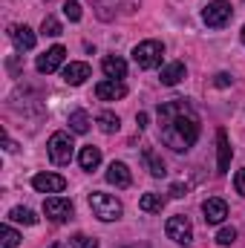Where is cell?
<instances>
[{"instance_id": "obj_28", "label": "cell", "mask_w": 245, "mask_h": 248, "mask_svg": "<svg viewBox=\"0 0 245 248\" xmlns=\"http://www.w3.org/2000/svg\"><path fill=\"white\" fill-rule=\"evenodd\" d=\"M69 243H72V248H98V240H92L87 234H75Z\"/></svg>"}, {"instance_id": "obj_34", "label": "cell", "mask_w": 245, "mask_h": 248, "mask_svg": "<svg viewBox=\"0 0 245 248\" xmlns=\"http://www.w3.org/2000/svg\"><path fill=\"white\" fill-rule=\"evenodd\" d=\"M240 35H243V44H245V26H243V32H240Z\"/></svg>"}, {"instance_id": "obj_30", "label": "cell", "mask_w": 245, "mask_h": 248, "mask_svg": "<svg viewBox=\"0 0 245 248\" xmlns=\"http://www.w3.org/2000/svg\"><path fill=\"white\" fill-rule=\"evenodd\" d=\"M184 193H187V185H182V182H176V185H170V196H173V199H182Z\"/></svg>"}, {"instance_id": "obj_27", "label": "cell", "mask_w": 245, "mask_h": 248, "mask_svg": "<svg viewBox=\"0 0 245 248\" xmlns=\"http://www.w3.org/2000/svg\"><path fill=\"white\" fill-rule=\"evenodd\" d=\"M216 243H219V246H231V243H237V228H231V225L219 228V234H216Z\"/></svg>"}, {"instance_id": "obj_14", "label": "cell", "mask_w": 245, "mask_h": 248, "mask_svg": "<svg viewBox=\"0 0 245 248\" xmlns=\"http://www.w3.org/2000/svg\"><path fill=\"white\" fill-rule=\"evenodd\" d=\"M107 182L116 185V187H130L133 185V173L127 170L124 162H110V168H107Z\"/></svg>"}, {"instance_id": "obj_15", "label": "cell", "mask_w": 245, "mask_h": 248, "mask_svg": "<svg viewBox=\"0 0 245 248\" xmlns=\"http://www.w3.org/2000/svg\"><path fill=\"white\" fill-rule=\"evenodd\" d=\"M9 35H12V41H15L17 49H35V44H38V38H35V32L29 26H12Z\"/></svg>"}, {"instance_id": "obj_10", "label": "cell", "mask_w": 245, "mask_h": 248, "mask_svg": "<svg viewBox=\"0 0 245 248\" xmlns=\"http://www.w3.org/2000/svg\"><path fill=\"white\" fill-rule=\"evenodd\" d=\"M202 214H205V222H208V225H219V222L228 217V205H225V199L211 196V199L202 202Z\"/></svg>"}, {"instance_id": "obj_26", "label": "cell", "mask_w": 245, "mask_h": 248, "mask_svg": "<svg viewBox=\"0 0 245 248\" xmlns=\"http://www.w3.org/2000/svg\"><path fill=\"white\" fill-rule=\"evenodd\" d=\"M63 15H66L72 23H78V20H81V3H78V0H66V3H63Z\"/></svg>"}, {"instance_id": "obj_20", "label": "cell", "mask_w": 245, "mask_h": 248, "mask_svg": "<svg viewBox=\"0 0 245 248\" xmlns=\"http://www.w3.org/2000/svg\"><path fill=\"white\" fill-rule=\"evenodd\" d=\"M90 127H92V119H90L87 110H75V113H69V130H72V133H87Z\"/></svg>"}, {"instance_id": "obj_18", "label": "cell", "mask_w": 245, "mask_h": 248, "mask_svg": "<svg viewBox=\"0 0 245 248\" xmlns=\"http://www.w3.org/2000/svg\"><path fill=\"white\" fill-rule=\"evenodd\" d=\"M78 165H81V170H95V168L101 165V147H92V144L81 147V153H78Z\"/></svg>"}, {"instance_id": "obj_1", "label": "cell", "mask_w": 245, "mask_h": 248, "mask_svg": "<svg viewBox=\"0 0 245 248\" xmlns=\"http://www.w3.org/2000/svg\"><path fill=\"white\" fill-rule=\"evenodd\" d=\"M159 136L176 153L190 150L196 144V139H199V116H196V110L184 98H173V101L159 104Z\"/></svg>"}, {"instance_id": "obj_7", "label": "cell", "mask_w": 245, "mask_h": 248, "mask_svg": "<svg viewBox=\"0 0 245 248\" xmlns=\"http://www.w3.org/2000/svg\"><path fill=\"white\" fill-rule=\"evenodd\" d=\"M72 202L69 199H63V196H49V199H44V214L52 219V222H66L69 217H72Z\"/></svg>"}, {"instance_id": "obj_11", "label": "cell", "mask_w": 245, "mask_h": 248, "mask_svg": "<svg viewBox=\"0 0 245 248\" xmlns=\"http://www.w3.org/2000/svg\"><path fill=\"white\" fill-rule=\"evenodd\" d=\"M231 156H234V150H231L228 133L219 130V133H216V173H228V168H231Z\"/></svg>"}, {"instance_id": "obj_12", "label": "cell", "mask_w": 245, "mask_h": 248, "mask_svg": "<svg viewBox=\"0 0 245 248\" xmlns=\"http://www.w3.org/2000/svg\"><path fill=\"white\" fill-rule=\"evenodd\" d=\"M124 95H127V87H124L122 81L107 78V81L95 84V98H98V101H119Z\"/></svg>"}, {"instance_id": "obj_32", "label": "cell", "mask_w": 245, "mask_h": 248, "mask_svg": "<svg viewBox=\"0 0 245 248\" xmlns=\"http://www.w3.org/2000/svg\"><path fill=\"white\" fill-rule=\"evenodd\" d=\"M136 124H138V130H144L147 127V113H138L136 116Z\"/></svg>"}, {"instance_id": "obj_24", "label": "cell", "mask_w": 245, "mask_h": 248, "mask_svg": "<svg viewBox=\"0 0 245 248\" xmlns=\"http://www.w3.org/2000/svg\"><path fill=\"white\" fill-rule=\"evenodd\" d=\"M17 243H20V234L12 225H3L0 228V248H17Z\"/></svg>"}, {"instance_id": "obj_23", "label": "cell", "mask_w": 245, "mask_h": 248, "mask_svg": "<svg viewBox=\"0 0 245 248\" xmlns=\"http://www.w3.org/2000/svg\"><path fill=\"white\" fill-rule=\"evenodd\" d=\"M95 122H98V127H101V133H116V130H119V116H116V113H110V110H104V113H98V119H95Z\"/></svg>"}, {"instance_id": "obj_3", "label": "cell", "mask_w": 245, "mask_h": 248, "mask_svg": "<svg viewBox=\"0 0 245 248\" xmlns=\"http://www.w3.org/2000/svg\"><path fill=\"white\" fill-rule=\"evenodd\" d=\"M162 55H165V46L159 41H141L133 49V61L138 69H156L162 63Z\"/></svg>"}, {"instance_id": "obj_19", "label": "cell", "mask_w": 245, "mask_h": 248, "mask_svg": "<svg viewBox=\"0 0 245 248\" xmlns=\"http://www.w3.org/2000/svg\"><path fill=\"white\" fill-rule=\"evenodd\" d=\"M165 205H168V199H165L162 193H144V196L138 199V208H141L144 214H162Z\"/></svg>"}, {"instance_id": "obj_8", "label": "cell", "mask_w": 245, "mask_h": 248, "mask_svg": "<svg viewBox=\"0 0 245 248\" xmlns=\"http://www.w3.org/2000/svg\"><path fill=\"white\" fill-rule=\"evenodd\" d=\"M63 58H66V49H63L61 44H58V46L46 49L44 55H38L35 66H38V72H41V75H49V72H55V69H58V66L63 63Z\"/></svg>"}, {"instance_id": "obj_5", "label": "cell", "mask_w": 245, "mask_h": 248, "mask_svg": "<svg viewBox=\"0 0 245 248\" xmlns=\"http://www.w3.org/2000/svg\"><path fill=\"white\" fill-rule=\"evenodd\" d=\"M231 15H234V9H231L228 0H211V3L202 9V20H205L211 29H222V26L231 20Z\"/></svg>"}, {"instance_id": "obj_2", "label": "cell", "mask_w": 245, "mask_h": 248, "mask_svg": "<svg viewBox=\"0 0 245 248\" xmlns=\"http://www.w3.org/2000/svg\"><path fill=\"white\" fill-rule=\"evenodd\" d=\"M90 208L101 222H113V219L122 217V202L116 196H110V193H101V190L90 193Z\"/></svg>"}, {"instance_id": "obj_17", "label": "cell", "mask_w": 245, "mask_h": 248, "mask_svg": "<svg viewBox=\"0 0 245 248\" xmlns=\"http://www.w3.org/2000/svg\"><path fill=\"white\" fill-rule=\"evenodd\" d=\"M101 69H104V75L113 78V81H122L124 75H127V63H124V58H119V55H107V58L101 61Z\"/></svg>"}, {"instance_id": "obj_16", "label": "cell", "mask_w": 245, "mask_h": 248, "mask_svg": "<svg viewBox=\"0 0 245 248\" xmlns=\"http://www.w3.org/2000/svg\"><path fill=\"white\" fill-rule=\"evenodd\" d=\"M184 72H187V69H184V63L182 61H173V63H168V66L159 72V81H162L165 87H176V84L184 78Z\"/></svg>"}, {"instance_id": "obj_25", "label": "cell", "mask_w": 245, "mask_h": 248, "mask_svg": "<svg viewBox=\"0 0 245 248\" xmlns=\"http://www.w3.org/2000/svg\"><path fill=\"white\" fill-rule=\"evenodd\" d=\"M61 32H63V26L58 23V17L46 15V17H44V23H41V35H46V38H58Z\"/></svg>"}, {"instance_id": "obj_31", "label": "cell", "mask_w": 245, "mask_h": 248, "mask_svg": "<svg viewBox=\"0 0 245 248\" xmlns=\"http://www.w3.org/2000/svg\"><path fill=\"white\" fill-rule=\"evenodd\" d=\"M214 84H216V87H231V75H228V72H219V75L214 78Z\"/></svg>"}, {"instance_id": "obj_13", "label": "cell", "mask_w": 245, "mask_h": 248, "mask_svg": "<svg viewBox=\"0 0 245 248\" xmlns=\"http://www.w3.org/2000/svg\"><path fill=\"white\" fill-rule=\"evenodd\" d=\"M90 78V63L84 61H72L63 66V81L69 84V87H78V84H84Z\"/></svg>"}, {"instance_id": "obj_33", "label": "cell", "mask_w": 245, "mask_h": 248, "mask_svg": "<svg viewBox=\"0 0 245 248\" xmlns=\"http://www.w3.org/2000/svg\"><path fill=\"white\" fill-rule=\"evenodd\" d=\"M6 150H9V153H15V150H17V144H15L12 139H6Z\"/></svg>"}, {"instance_id": "obj_4", "label": "cell", "mask_w": 245, "mask_h": 248, "mask_svg": "<svg viewBox=\"0 0 245 248\" xmlns=\"http://www.w3.org/2000/svg\"><path fill=\"white\" fill-rule=\"evenodd\" d=\"M72 136L69 133H52L49 136V144H46V153H49V159H52V165H69V159H72Z\"/></svg>"}, {"instance_id": "obj_29", "label": "cell", "mask_w": 245, "mask_h": 248, "mask_svg": "<svg viewBox=\"0 0 245 248\" xmlns=\"http://www.w3.org/2000/svg\"><path fill=\"white\" fill-rule=\"evenodd\" d=\"M234 187H237V193L240 196H245V168L237 173V179H234Z\"/></svg>"}, {"instance_id": "obj_6", "label": "cell", "mask_w": 245, "mask_h": 248, "mask_svg": "<svg viewBox=\"0 0 245 248\" xmlns=\"http://www.w3.org/2000/svg\"><path fill=\"white\" fill-rule=\"evenodd\" d=\"M165 231H168V237H170L176 246H190V243H193V225H190V219H187L184 214L170 217L168 225H165Z\"/></svg>"}, {"instance_id": "obj_22", "label": "cell", "mask_w": 245, "mask_h": 248, "mask_svg": "<svg viewBox=\"0 0 245 248\" xmlns=\"http://www.w3.org/2000/svg\"><path fill=\"white\" fill-rule=\"evenodd\" d=\"M9 219H12V222H20V225H35V222H38L35 211H29V208H23V205L12 208V211H9Z\"/></svg>"}, {"instance_id": "obj_9", "label": "cell", "mask_w": 245, "mask_h": 248, "mask_svg": "<svg viewBox=\"0 0 245 248\" xmlns=\"http://www.w3.org/2000/svg\"><path fill=\"white\" fill-rule=\"evenodd\" d=\"M32 187L38 193H61L66 187V179L58 176V173H35L32 176Z\"/></svg>"}, {"instance_id": "obj_21", "label": "cell", "mask_w": 245, "mask_h": 248, "mask_svg": "<svg viewBox=\"0 0 245 248\" xmlns=\"http://www.w3.org/2000/svg\"><path fill=\"white\" fill-rule=\"evenodd\" d=\"M141 156H144V162H147V168H150V173H153V176H165V173H168V170H165V162L156 156V150H153V147H144V150H141Z\"/></svg>"}]
</instances>
